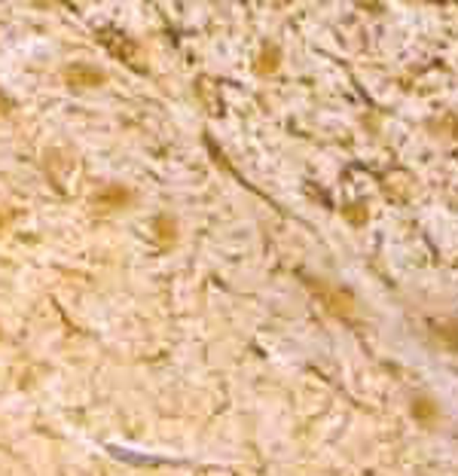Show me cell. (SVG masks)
Returning a JSON list of instances; mask_svg holds the SVG:
<instances>
[{
    "instance_id": "6da1fadb",
    "label": "cell",
    "mask_w": 458,
    "mask_h": 476,
    "mask_svg": "<svg viewBox=\"0 0 458 476\" xmlns=\"http://www.w3.org/2000/svg\"><path fill=\"white\" fill-rule=\"evenodd\" d=\"M68 80L73 86H98L101 82V71L89 68V64H73V68H68Z\"/></svg>"
}]
</instances>
